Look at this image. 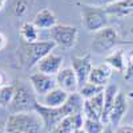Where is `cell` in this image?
I'll use <instances>...</instances> for the list:
<instances>
[{"mask_svg":"<svg viewBox=\"0 0 133 133\" xmlns=\"http://www.w3.org/2000/svg\"><path fill=\"white\" fill-rule=\"evenodd\" d=\"M56 44L52 40H44V41H35V43H25L20 40L17 47V57L20 64L31 69L36 66L41 59H44L47 55L52 53Z\"/></svg>","mask_w":133,"mask_h":133,"instance_id":"6da1fadb","label":"cell"},{"mask_svg":"<svg viewBox=\"0 0 133 133\" xmlns=\"http://www.w3.org/2000/svg\"><path fill=\"white\" fill-rule=\"evenodd\" d=\"M14 87H15V91H14L12 100H11L9 105L7 107L9 115L35 110V107L39 100L36 98V93L33 92L31 84L23 80H17L14 84Z\"/></svg>","mask_w":133,"mask_h":133,"instance_id":"7a4b0ae2","label":"cell"},{"mask_svg":"<svg viewBox=\"0 0 133 133\" xmlns=\"http://www.w3.org/2000/svg\"><path fill=\"white\" fill-rule=\"evenodd\" d=\"M7 132H23V133H41L44 129L43 120L36 110L24 113L9 115L7 118Z\"/></svg>","mask_w":133,"mask_h":133,"instance_id":"3957f363","label":"cell"},{"mask_svg":"<svg viewBox=\"0 0 133 133\" xmlns=\"http://www.w3.org/2000/svg\"><path fill=\"white\" fill-rule=\"evenodd\" d=\"M81 23L88 32L96 33L100 29L108 27V14L103 7H96L91 4H80Z\"/></svg>","mask_w":133,"mask_h":133,"instance_id":"277c9868","label":"cell"},{"mask_svg":"<svg viewBox=\"0 0 133 133\" xmlns=\"http://www.w3.org/2000/svg\"><path fill=\"white\" fill-rule=\"evenodd\" d=\"M118 41H120V36H118L117 29L113 27H105L93 35L91 48L93 53H97V55L108 53L109 55L116 48Z\"/></svg>","mask_w":133,"mask_h":133,"instance_id":"5b68a950","label":"cell"},{"mask_svg":"<svg viewBox=\"0 0 133 133\" xmlns=\"http://www.w3.org/2000/svg\"><path fill=\"white\" fill-rule=\"evenodd\" d=\"M51 40L64 49H71L75 47V44L79 37V29L73 25L66 24H56L53 28L49 29Z\"/></svg>","mask_w":133,"mask_h":133,"instance_id":"8992f818","label":"cell"},{"mask_svg":"<svg viewBox=\"0 0 133 133\" xmlns=\"http://www.w3.org/2000/svg\"><path fill=\"white\" fill-rule=\"evenodd\" d=\"M35 110L39 113V116L43 120L44 129L48 130V132H52V129L56 127L63 118L66 117L63 107H60V108H48V107L41 105L39 101L35 107Z\"/></svg>","mask_w":133,"mask_h":133,"instance_id":"52a82bcc","label":"cell"},{"mask_svg":"<svg viewBox=\"0 0 133 133\" xmlns=\"http://www.w3.org/2000/svg\"><path fill=\"white\" fill-rule=\"evenodd\" d=\"M29 84L32 87L33 92L36 93V96L41 97L44 95H47L49 91H52L53 88H56V77L43 73V72H35L29 76Z\"/></svg>","mask_w":133,"mask_h":133,"instance_id":"ba28073f","label":"cell"},{"mask_svg":"<svg viewBox=\"0 0 133 133\" xmlns=\"http://www.w3.org/2000/svg\"><path fill=\"white\" fill-rule=\"evenodd\" d=\"M128 95H125L124 92H118L116 100H115V104L110 109V113L108 117V124L110 127H118L121 124L123 118L125 117L127 112H128Z\"/></svg>","mask_w":133,"mask_h":133,"instance_id":"9c48e42d","label":"cell"},{"mask_svg":"<svg viewBox=\"0 0 133 133\" xmlns=\"http://www.w3.org/2000/svg\"><path fill=\"white\" fill-rule=\"evenodd\" d=\"M56 84L59 88H61L63 91H65L66 93H76L79 92V80L77 76L73 71L72 66H65L63 68L56 76Z\"/></svg>","mask_w":133,"mask_h":133,"instance_id":"30bf717a","label":"cell"},{"mask_svg":"<svg viewBox=\"0 0 133 133\" xmlns=\"http://www.w3.org/2000/svg\"><path fill=\"white\" fill-rule=\"evenodd\" d=\"M72 68L77 76V80H79V87H83L85 83H88V79H89L91 71L93 68L92 64V59L91 55H84V56H77L72 60Z\"/></svg>","mask_w":133,"mask_h":133,"instance_id":"8fae6325","label":"cell"},{"mask_svg":"<svg viewBox=\"0 0 133 133\" xmlns=\"http://www.w3.org/2000/svg\"><path fill=\"white\" fill-rule=\"evenodd\" d=\"M103 112H104V92L98 93L97 96L89 100H84L83 115L85 118L101 120Z\"/></svg>","mask_w":133,"mask_h":133,"instance_id":"7c38bea8","label":"cell"},{"mask_svg":"<svg viewBox=\"0 0 133 133\" xmlns=\"http://www.w3.org/2000/svg\"><path fill=\"white\" fill-rule=\"evenodd\" d=\"M63 63H64V59L61 55L52 52V53L47 55L44 59H41L36 66H37L39 72L47 73L51 76H56L63 69Z\"/></svg>","mask_w":133,"mask_h":133,"instance_id":"4fadbf2b","label":"cell"},{"mask_svg":"<svg viewBox=\"0 0 133 133\" xmlns=\"http://www.w3.org/2000/svg\"><path fill=\"white\" fill-rule=\"evenodd\" d=\"M84 125V115L83 112L66 116L52 129L51 133H73L76 129H80Z\"/></svg>","mask_w":133,"mask_h":133,"instance_id":"5bb4252c","label":"cell"},{"mask_svg":"<svg viewBox=\"0 0 133 133\" xmlns=\"http://www.w3.org/2000/svg\"><path fill=\"white\" fill-rule=\"evenodd\" d=\"M68 97H69V93H66L61 88L56 87L52 91H49L47 95L41 96L39 103L44 107H48V108H60L66 103Z\"/></svg>","mask_w":133,"mask_h":133,"instance_id":"9a60e30c","label":"cell"},{"mask_svg":"<svg viewBox=\"0 0 133 133\" xmlns=\"http://www.w3.org/2000/svg\"><path fill=\"white\" fill-rule=\"evenodd\" d=\"M112 73H113V69L107 63L98 64L92 68L88 81L92 84H96V85H100V87H107L109 79L112 77Z\"/></svg>","mask_w":133,"mask_h":133,"instance_id":"2e32d148","label":"cell"},{"mask_svg":"<svg viewBox=\"0 0 133 133\" xmlns=\"http://www.w3.org/2000/svg\"><path fill=\"white\" fill-rule=\"evenodd\" d=\"M108 16L113 17H127L133 15V0H118L104 8Z\"/></svg>","mask_w":133,"mask_h":133,"instance_id":"e0dca14e","label":"cell"},{"mask_svg":"<svg viewBox=\"0 0 133 133\" xmlns=\"http://www.w3.org/2000/svg\"><path fill=\"white\" fill-rule=\"evenodd\" d=\"M32 23L36 25L37 29H51L57 24V19L51 9L43 8L35 15Z\"/></svg>","mask_w":133,"mask_h":133,"instance_id":"ac0fdd59","label":"cell"},{"mask_svg":"<svg viewBox=\"0 0 133 133\" xmlns=\"http://www.w3.org/2000/svg\"><path fill=\"white\" fill-rule=\"evenodd\" d=\"M120 89L117 84H108L104 89V112L101 116V121L104 124H108V117L110 113V109H112L115 100L118 95Z\"/></svg>","mask_w":133,"mask_h":133,"instance_id":"d6986e66","label":"cell"},{"mask_svg":"<svg viewBox=\"0 0 133 133\" xmlns=\"http://www.w3.org/2000/svg\"><path fill=\"white\" fill-rule=\"evenodd\" d=\"M105 63L112 69L118 71V72H124L125 71V65H127V53H125V51L124 49L112 51L109 55H107Z\"/></svg>","mask_w":133,"mask_h":133,"instance_id":"ffe728a7","label":"cell"},{"mask_svg":"<svg viewBox=\"0 0 133 133\" xmlns=\"http://www.w3.org/2000/svg\"><path fill=\"white\" fill-rule=\"evenodd\" d=\"M20 39L25 43H35L39 41V29L31 21H24L20 25Z\"/></svg>","mask_w":133,"mask_h":133,"instance_id":"44dd1931","label":"cell"},{"mask_svg":"<svg viewBox=\"0 0 133 133\" xmlns=\"http://www.w3.org/2000/svg\"><path fill=\"white\" fill-rule=\"evenodd\" d=\"M104 89H105V87H100V85H96V84H92L88 81L83 87L79 88V93L84 100H89V98L97 96L98 93L104 92Z\"/></svg>","mask_w":133,"mask_h":133,"instance_id":"7402d4cb","label":"cell"},{"mask_svg":"<svg viewBox=\"0 0 133 133\" xmlns=\"http://www.w3.org/2000/svg\"><path fill=\"white\" fill-rule=\"evenodd\" d=\"M105 127L107 124H104L101 120H92L84 117L83 129L85 130V133H103L105 130Z\"/></svg>","mask_w":133,"mask_h":133,"instance_id":"603a6c76","label":"cell"},{"mask_svg":"<svg viewBox=\"0 0 133 133\" xmlns=\"http://www.w3.org/2000/svg\"><path fill=\"white\" fill-rule=\"evenodd\" d=\"M29 8V0H14L12 5H11V12L16 17H23L28 14Z\"/></svg>","mask_w":133,"mask_h":133,"instance_id":"cb8c5ba5","label":"cell"},{"mask_svg":"<svg viewBox=\"0 0 133 133\" xmlns=\"http://www.w3.org/2000/svg\"><path fill=\"white\" fill-rule=\"evenodd\" d=\"M15 87L14 84H8L3 88H0V107H8L14 96Z\"/></svg>","mask_w":133,"mask_h":133,"instance_id":"d4e9b609","label":"cell"},{"mask_svg":"<svg viewBox=\"0 0 133 133\" xmlns=\"http://www.w3.org/2000/svg\"><path fill=\"white\" fill-rule=\"evenodd\" d=\"M124 80L128 84H133V49L127 53V65L124 71Z\"/></svg>","mask_w":133,"mask_h":133,"instance_id":"484cf974","label":"cell"},{"mask_svg":"<svg viewBox=\"0 0 133 133\" xmlns=\"http://www.w3.org/2000/svg\"><path fill=\"white\" fill-rule=\"evenodd\" d=\"M118 2V0H89V3L88 4H91V5H96V7H108L110 4H113Z\"/></svg>","mask_w":133,"mask_h":133,"instance_id":"4316f807","label":"cell"},{"mask_svg":"<svg viewBox=\"0 0 133 133\" xmlns=\"http://www.w3.org/2000/svg\"><path fill=\"white\" fill-rule=\"evenodd\" d=\"M115 133H133V124H120L115 128Z\"/></svg>","mask_w":133,"mask_h":133,"instance_id":"83f0119b","label":"cell"},{"mask_svg":"<svg viewBox=\"0 0 133 133\" xmlns=\"http://www.w3.org/2000/svg\"><path fill=\"white\" fill-rule=\"evenodd\" d=\"M5 85H8V76L5 75L4 71L0 69V88H3Z\"/></svg>","mask_w":133,"mask_h":133,"instance_id":"f1b7e54d","label":"cell"},{"mask_svg":"<svg viewBox=\"0 0 133 133\" xmlns=\"http://www.w3.org/2000/svg\"><path fill=\"white\" fill-rule=\"evenodd\" d=\"M5 45H7V37L0 32V51H3L5 48Z\"/></svg>","mask_w":133,"mask_h":133,"instance_id":"f546056e","label":"cell"},{"mask_svg":"<svg viewBox=\"0 0 133 133\" xmlns=\"http://www.w3.org/2000/svg\"><path fill=\"white\" fill-rule=\"evenodd\" d=\"M0 133H8L7 132V123L3 120H0Z\"/></svg>","mask_w":133,"mask_h":133,"instance_id":"4dcf8cb0","label":"cell"},{"mask_svg":"<svg viewBox=\"0 0 133 133\" xmlns=\"http://www.w3.org/2000/svg\"><path fill=\"white\" fill-rule=\"evenodd\" d=\"M103 133H115V128H113V127H110L109 124H107V127H105V130H104Z\"/></svg>","mask_w":133,"mask_h":133,"instance_id":"1f68e13d","label":"cell"},{"mask_svg":"<svg viewBox=\"0 0 133 133\" xmlns=\"http://www.w3.org/2000/svg\"><path fill=\"white\" fill-rule=\"evenodd\" d=\"M73 133H85V130H84L83 128H80V129H76Z\"/></svg>","mask_w":133,"mask_h":133,"instance_id":"d6a6232c","label":"cell"},{"mask_svg":"<svg viewBox=\"0 0 133 133\" xmlns=\"http://www.w3.org/2000/svg\"><path fill=\"white\" fill-rule=\"evenodd\" d=\"M4 3H5V0H0V9L3 8V5H4Z\"/></svg>","mask_w":133,"mask_h":133,"instance_id":"836d02e7","label":"cell"},{"mask_svg":"<svg viewBox=\"0 0 133 133\" xmlns=\"http://www.w3.org/2000/svg\"><path fill=\"white\" fill-rule=\"evenodd\" d=\"M12 133H23V132H12Z\"/></svg>","mask_w":133,"mask_h":133,"instance_id":"e575fe53","label":"cell"}]
</instances>
